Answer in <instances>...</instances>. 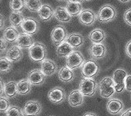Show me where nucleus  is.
<instances>
[{"mask_svg":"<svg viewBox=\"0 0 131 116\" xmlns=\"http://www.w3.org/2000/svg\"><path fill=\"white\" fill-rule=\"evenodd\" d=\"M68 35H69L67 29L62 25H57L53 28L50 34L52 42L56 47L59 46L61 43L67 41Z\"/></svg>","mask_w":131,"mask_h":116,"instance_id":"nucleus-5","label":"nucleus"},{"mask_svg":"<svg viewBox=\"0 0 131 116\" xmlns=\"http://www.w3.org/2000/svg\"><path fill=\"white\" fill-rule=\"evenodd\" d=\"M9 5L12 11H22L26 8L25 0H11Z\"/></svg>","mask_w":131,"mask_h":116,"instance_id":"nucleus-33","label":"nucleus"},{"mask_svg":"<svg viewBox=\"0 0 131 116\" xmlns=\"http://www.w3.org/2000/svg\"><path fill=\"white\" fill-rule=\"evenodd\" d=\"M121 116H131V108L127 109L123 113H122Z\"/></svg>","mask_w":131,"mask_h":116,"instance_id":"nucleus-41","label":"nucleus"},{"mask_svg":"<svg viewBox=\"0 0 131 116\" xmlns=\"http://www.w3.org/2000/svg\"><path fill=\"white\" fill-rule=\"evenodd\" d=\"M28 54L30 59L35 62H42L47 59V49L42 43L35 42L33 46L29 48Z\"/></svg>","mask_w":131,"mask_h":116,"instance_id":"nucleus-1","label":"nucleus"},{"mask_svg":"<svg viewBox=\"0 0 131 116\" xmlns=\"http://www.w3.org/2000/svg\"><path fill=\"white\" fill-rule=\"evenodd\" d=\"M25 3H26V8L29 11L37 12V13L42 6L41 0H25Z\"/></svg>","mask_w":131,"mask_h":116,"instance_id":"nucleus-31","label":"nucleus"},{"mask_svg":"<svg viewBox=\"0 0 131 116\" xmlns=\"http://www.w3.org/2000/svg\"><path fill=\"white\" fill-rule=\"evenodd\" d=\"M58 2H64V1H68V0H57Z\"/></svg>","mask_w":131,"mask_h":116,"instance_id":"nucleus-45","label":"nucleus"},{"mask_svg":"<svg viewBox=\"0 0 131 116\" xmlns=\"http://www.w3.org/2000/svg\"><path fill=\"white\" fill-rule=\"evenodd\" d=\"M84 1H86V2H90V1H92V0H84Z\"/></svg>","mask_w":131,"mask_h":116,"instance_id":"nucleus-46","label":"nucleus"},{"mask_svg":"<svg viewBox=\"0 0 131 116\" xmlns=\"http://www.w3.org/2000/svg\"><path fill=\"white\" fill-rule=\"evenodd\" d=\"M42 105L36 100L28 101L23 107V111L26 116H37L42 111Z\"/></svg>","mask_w":131,"mask_h":116,"instance_id":"nucleus-12","label":"nucleus"},{"mask_svg":"<svg viewBox=\"0 0 131 116\" xmlns=\"http://www.w3.org/2000/svg\"><path fill=\"white\" fill-rule=\"evenodd\" d=\"M10 108L9 101L4 97H1L0 99V111L1 112H6Z\"/></svg>","mask_w":131,"mask_h":116,"instance_id":"nucleus-35","label":"nucleus"},{"mask_svg":"<svg viewBox=\"0 0 131 116\" xmlns=\"http://www.w3.org/2000/svg\"><path fill=\"white\" fill-rule=\"evenodd\" d=\"M15 43H16V45H18V46L19 47H21L22 49L23 48L29 49L33 46V44L35 43V40H34V38H33L32 35L25 34V33H21L19 35V37L18 38V39Z\"/></svg>","mask_w":131,"mask_h":116,"instance_id":"nucleus-24","label":"nucleus"},{"mask_svg":"<svg viewBox=\"0 0 131 116\" xmlns=\"http://www.w3.org/2000/svg\"><path fill=\"white\" fill-rule=\"evenodd\" d=\"M3 94L7 98H14L17 95V82L14 81L8 82L4 84Z\"/></svg>","mask_w":131,"mask_h":116,"instance_id":"nucleus-29","label":"nucleus"},{"mask_svg":"<svg viewBox=\"0 0 131 116\" xmlns=\"http://www.w3.org/2000/svg\"><path fill=\"white\" fill-rule=\"evenodd\" d=\"M38 17L43 22H48L54 17V9L48 3L42 4L41 8L38 11Z\"/></svg>","mask_w":131,"mask_h":116,"instance_id":"nucleus-15","label":"nucleus"},{"mask_svg":"<svg viewBox=\"0 0 131 116\" xmlns=\"http://www.w3.org/2000/svg\"><path fill=\"white\" fill-rule=\"evenodd\" d=\"M78 20L81 24L90 27L97 20V15L92 9H83L81 14L78 15Z\"/></svg>","mask_w":131,"mask_h":116,"instance_id":"nucleus-10","label":"nucleus"},{"mask_svg":"<svg viewBox=\"0 0 131 116\" xmlns=\"http://www.w3.org/2000/svg\"><path fill=\"white\" fill-rule=\"evenodd\" d=\"M0 70H1L2 74H5L9 72L12 68V62L10 61L6 57H2L0 59Z\"/></svg>","mask_w":131,"mask_h":116,"instance_id":"nucleus-32","label":"nucleus"},{"mask_svg":"<svg viewBox=\"0 0 131 116\" xmlns=\"http://www.w3.org/2000/svg\"><path fill=\"white\" fill-rule=\"evenodd\" d=\"M24 15L22 11H12L9 16V21L13 27H21L23 22L24 21Z\"/></svg>","mask_w":131,"mask_h":116,"instance_id":"nucleus-28","label":"nucleus"},{"mask_svg":"<svg viewBox=\"0 0 131 116\" xmlns=\"http://www.w3.org/2000/svg\"><path fill=\"white\" fill-rule=\"evenodd\" d=\"M106 47L103 43L92 44L89 48V54L93 59H100L106 55Z\"/></svg>","mask_w":131,"mask_h":116,"instance_id":"nucleus-14","label":"nucleus"},{"mask_svg":"<svg viewBox=\"0 0 131 116\" xmlns=\"http://www.w3.org/2000/svg\"><path fill=\"white\" fill-rule=\"evenodd\" d=\"M126 54L129 59H131V39L128 41L126 45Z\"/></svg>","mask_w":131,"mask_h":116,"instance_id":"nucleus-39","label":"nucleus"},{"mask_svg":"<svg viewBox=\"0 0 131 116\" xmlns=\"http://www.w3.org/2000/svg\"><path fill=\"white\" fill-rule=\"evenodd\" d=\"M127 75H128L126 71L123 69H117L114 71L112 79L114 82V88L116 92L121 93L124 90H126L125 80Z\"/></svg>","mask_w":131,"mask_h":116,"instance_id":"nucleus-9","label":"nucleus"},{"mask_svg":"<svg viewBox=\"0 0 131 116\" xmlns=\"http://www.w3.org/2000/svg\"><path fill=\"white\" fill-rule=\"evenodd\" d=\"M98 72H99V65L93 59L86 61L82 67V75L84 78L93 79Z\"/></svg>","mask_w":131,"mask_h":116,"instance_id":"nucleus-8","label":"nucleus"},{"mask_svg":"<svg viewBox=\"0 0 131 116\" xmlns=\"http://www.w3.org/2000/svg\"><path fill=\"white\" fill-rule=\"evenodd\" d=\"M125 86H126V91H131V75H127L126 79L125 80Z\"/></svg>","mask_w":131,"mask_h":116,"instance_id":"nucleus-38","label":"nucleus"},{"mask_svg":"<svg viewBox=\"0 0 131 116\" xmlns=\"http://www.w3.org/2000/svg\"><path fill=\"white\" fill-rule=\"evenodd\" d=\"M83 102L84 95L80 90H74L68 95V102L73 107H77L82 105Z\"/></svg>","mask_w":131,"mask_h":116,"instance_id":"nucleus-17","label":"nucleus"},{"mask_svg":"<svg viewBox=\"0 0 131 116\" xmlns=\"http://www.w3.org/2000/svg\"><path fill=\"white\" fill-rule=\"evenodd\" d=\"M47 97L50 102L55 104H60L63 102L67 98V94L64 90L60 87L52 88L48 92Z\"/></svg>","mask_w":131,"mask_h":116,"instance_id":"nucleus-11","label":"nucleus"},{"mask_svg":"<svg viewBox=\"0 0 131 116\" xmlns=\"http://www.w3.org/2000/svg\"><path fill=\"white\" fill-rule=\"evenodd\" d=\"M107 111L111 114H119L123 109L124 104L122 100L117 99H112L109 100L106 104Z\"/></svg>","mask_w":131,"mask_h":116,"instance_id":"nucleus-21","label":"nucleus"},{"mask_svg":"<svg viewBox=\"0 0 131 116\" xmlns=\"http://www.w3.org/2000/svg\"><path fill=\"white\" fill-rule=\"evenodd\" d=\"M40 70L46 76H52L58 71V65L57 63L49 59H46L41 62Z\"/></svg>","mask_w":131,"mask_h":116,"instance_id":"nucleus-16","label":"nucleus"},{"mask_svg":"<svg viewBox=\"0 0 131 116\" xmlns=\"http://www.w3.org/2000/svg\"><path fill=\"white\" fill-rule=\"evenodd\" d=\"M31 83L28 79H23L17 82V91L18 94H27L31 90Z\"/></svg>","mask_w":131,"mask_h":116,"instance_id":"nucleus-30","label":"nucleus"},{"mask_svg":"<svg viewBox=\"0 0 131 116\" xmlns=\"http://www.w3.org/2000/svg\"><path fill=\"white\" fill-rule=\"evenodd\" d=\"M24 111L20 107L17 106H12L6 112V116H24Z\"/></svg>","mask_w":131,"mask_h":116,"instance_id":"nucleus-34","label":"nucleus"},{"mask_svg":"<svg viewBox=\"0 0 131 116\" xmlns=\"http://www.w3.org/2000/svg\"><path fill=\"white\" fill-rule=\"evenodd\" d=\"M58 79L64 82H70L74 79V73L73 70L69 68L67 66L62 67L58 71Z\"/></svg>","mask_w":131,"mask_h":116,"instance_id":"nucleus-25","label":"nucleus"},{"mask_svg":"<svg viewBox=\"0 0 131 116\" xmlns=\"http://www.w3.org/2000/svg\"><path fill=\"white\" fill-rule=\"evenodd\" d=\"M85 62H86V60H85L83 55L78 50H74L66 59V64H67V66L72 70L82 67Z\"/></svg>","mask_w":131,"mask_h":116,"instance_id":"nucleus-6","label":"nucleus"},{"mask_svg":"<svg viewBox=\"0 0 131 116\" xmlns=\"http://www.w3.org/2000/svg\"><path fill=\"white\" fill-rule=\"evenodd\" d=\"M83 116H97V115L94 113H92V112H87L85 114H83Z\"/></svg>","mask_w":131,"mask_h":116,"instance_id":"nucleus-42","label":"nucleus"},{"mask_svg":"<svg viewBox=\"0 0 131 116\" xmlns=\"http://www.w3.org/2000/svg\"><path fill=\"white\" fill-rule=\"evenodd\" d=\"M123 18H124L125 23L131 27V7L125 11L124 15H123Z\"/></svg>","mask_w":131,"mask_h":116,"instance_id":"nucleus-36","label":"nucleus"},{"mask_svg":"<svg viewBox=\"0 0 131 116\" xmlns=\"http://www.w3.org/2000/svg\"><path fill=\"white\" fill-rule=\"evenodd\" d=\"M19 35L20 33L18 30L17 27H13V26L6 27L3 32V37L7 43L16 42L18 38L19 37Z\"/></svg>","mask_w":131,"mask_h":116,"instance_id":"nucleus-23","label":"nucleus"},{"mask_svg":"<svg viewBox=\"0 0 131 116\" xmlns=\"http://www.w3.org/2000/svg\"><path fill=\"white\" fill-rule=\"evenodd\" d=\"M23 56V53L22 48L19 47L18 45H13L12 47H10L7 50V51H6V57L12 62L20 61Z\"/></svg>","mask_w":131,"mask_h":116,"instance_id":"nucleus-18","label":"nucleus"},{"mask_svg":"<svg viewBox=\"0 0 131 116\" xmlns=\"http://www.w3.org/2000/svg\"><path fill=\"white\" fill-rule=\"evenodd\" d=\"M54 18L58 22L62 23H68L72 20V17L67 12L66 7L62 6H58L54 9Z\"/></svg>","mask_w":131,"mask_h":116,"instance_id":"nucleus-19","label":"nucleus"},{"mask_svg":"<svg viewBox=\"0 0 131 116\" xmlns=\"http://www.w3.org/2000/svg\"><path fill=\"white\" fill-rule=\"evenodd\" d=\"M97 20L102 23L114 21L117 15L116 8L111 4H105L101 6L97 12Z\"/></svg>","mask_w":131,"mask_h":116,"instance_id":"nucleus-2","label":"nucleus"},{"mask_svg":"<svg viewBox=\"0 0 131 116\" xmlns=\"http://www.w3.org/2000/svg\"><path fill=\"white\" fill-rule=\"evenodd\" d=\"M69 2H73V3H82L84 0H68Z\"/></svg>","mask_w":131,"mask_h":116,"instance_id":"nucleus-43","label":"nucleus"},{"mask_svg":"<svg viewBox=\"0 0 131 116\" xmlns=\"http://www.w3.org/2000/svg\"><path fill=\"white\" fill-rule=\"evenodd\" d=\"M74 49L69 43L65 41L56 47V55L60 58H67L74 50Z\"/></svg>","mask_w":131,"mask_h":116,"instance_id":"nucleus-26","label":"nucleus"},{"mask_svg":"<svg viewBox=\"0 0 131 116\" xmlns=\"http://www.w3.org/2000/svg\"><path fill=\"white\" fill-rule=\"evenodd\" d=\"M65 7L71 17L78 16L83 10L82 3H73V2H69V1L67 2V5H66Z\"/></svg>","mask_w":131,"mask_h":116,"instance_id":"nucleus-27","label":"nucleus"},{"mask_svg":"<svg viewBox=\"0 0 131 116\" xmlns=\"http://www.w3.org/2000/svg\"><path fill=\"white\" fill-rule=\"evenodd\" d=\"M98 88H99L100 95L102 98L109 99L114 94L115 88H114V82L111 77H104L102 78L99 83H98Z\"/></svg>","mask_w":131,"mask_h":116,"instance_id":"nucleus-3","label":"nucleus"},{"mask_svg":"<svg viewBox=\"0 0 131 116\" xmlns=\"http://www.w3.org/2000/svg\"><path fill=\"white\" fill-rule=\"evenodd\" d=\"M0 17H1V30H3L5 29V18L3 14L0 15Z\"/></svg>","mask_w":131,"mask_h":116,"instance_id":"nucleus-40","label":"nucleus"},{"mask_svg":"<svg viewBox=\"0 0 131 116\" xmlns=\"http://www.w3.org/2000/svg\"><path fill=\"white\" fill-rule=\"evenodd\" d=\"M118 1L122 3H128L131 1V0H118Z\"/></svg>","mask_w":131,"mask_h":116,"instance_id":"nucleus-44","label":"nucleus"},{"mask_svg":"<svg viewBox=\"0 0 131 116\" xmlns=\"http://www.w3.org/2000/svg\"><path fill=\"white\" fill-rule=\"evenodd\" d=\"M1 53L3 54V53H4V52H6L7 51V42H6L4 38H3V37H2L1 38Z\"/></svg>","mask_w":131,"mask_h":116,"instance_id":"nucleus-37","label":"nucleus"},{"mask_svg":"<svg viewBox=\"0 0 131 116\" xmlns=\"http://www.w3.org/2000/svg\"><path fill=\"white\" fill-rule=\"evenodd\" d=\"M67 42L69 43L74 49H77L83 46V44L85 43V38L81 33L74 32L68 35Z\"/></svg>","mask_w":131,"mask_h":116,"instance_id":"nucleus-22","label":"nucleus"},{"mask_svg":"<svg viewBox=\"0 0 131 116\" xmlns=\"http://www.w3.org/2000/svg\"><path fill=\"white\" fill-rule=\"evenodd\" d=\"M20 27L23 30V33L33 35L38 33L40 28V24L35 18L27 17L25 18Z\"/></svg>","mask_w":131,"mask_h":116,"instance_id":"nucleus-7","label":"nucleus"},{"mask_svg":"<svg viewBox=\"0 0 131 116\" xmlns=\"http://www.w3.org/2000/svg\"><path fill=\"white\" fill-rule=\"evenodd\" d=\"M46 76L41 70L39 69H35L32 70L28 73L27 75V79L30 81V82L32 85L35 86H39L42 85L44 82L46 81Z\"/></svg>","mask_w":131,"mask_h":116,"instance_id":"nucleus-13","label":"nucleus"},{"mask_svg":"<svg viewBox=\"0 0 131 116\" xmlns=\"http://www.w3.org/2000/svg\"><path fill=\"white\" fill-rule=\"evenodd\" d=\"M97 84L94 79L83 78L79 83V90L84 96H93L96 93Z\"/></svg>","mask_w":131,"mask_h":116,"instance_id":"nucleus-4","label":"nucleus"},{"mask_svg":"<svg viewBox=\"0 0 131 116\" xmlns=\"http://www.w3.org/2000/svg\"><path fill=\"white\" fill-rule=\"evenodd\" d=\"M88 38L93 44L103 43L106 38V33L102 29L96 28L92 31H90Z\"/></svg>","mask_w":131,"mask_h":116,"instance_id":"nucleus-20","label":"nucleus"}]
</instances>
